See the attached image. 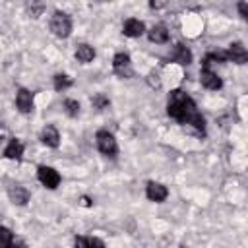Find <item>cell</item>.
Returning a JSON list of instances; mask_svg holds the SVG:
<instances>
[{"label":"cell","instance_id":"obj_16","mask_svg":"<svg viewBox=\"0 0 248 248\" xmlns=\"http://www.w3.org/2000/svg\"><path fill=\"white\" fill-rule=\"evenodd\" d=\"M76 58H78V62H81V64H89V62L95 58V48H93L91 45H87V43H79V45L76 46Z\"/></svg>","mask_w":248,"mask_h":248},{"label":"cell","instance_id":"obj_26","mask_svg":"<svg viewBox=\"0 0 248 248\" xmlns=\"http://www.w3.org/2000/svg\"><path fill=\"white\" fill-rule=\"evenodd\" d=\"M182 248H186V246H182Z\"/></svg>","mask_w":248,"mask_h":248},{"label":"cell","instance_id":"obj_25","mask_svg":"<svg viewBox=\"0 0 248 248\" xmlns=\"http://www.w3.org/2000/svg\"><path fill=\"white\" fill-rule=\"evenodd\" d=\"M149 6H151V8H163V6H165V2H151Z\"/></svg>","mask_w":248,"mask_h":248},{"label":"cell","instance_id":"obj_1","mask_svg":"<svg viewBox=\"0 0 248 248\" xmlns=\"http://www.w3.org/2000/svg\"><path fill=\"white\" fill-rule=\"evenodd\" d=\"M167 114L180 126H190L200 138L205 136V118L198 110L196 101L182 89H172L167 97Z\"/></svg>","mask_w":248,"mask_h":248},{"label":"cell","instance_id":"obj_19","mask_svg":"<svg viewBox=\"0 0 248 248\" xmlns=\"http://www.w3.org/2000/svg\"><path fill=\"white\" fill-rule=\"evenodd\" d=\"M72 83H74L72 78L66 76V74H56V76L52 78V85H54L56 91H66V89L72 87Z\"/></svg>","mask_w":248,"mask_h":248},{"label":"cell","instance_id":"obj_23","mask_svg":"<svg viewBox=\"0 0 248 248\" xmlns=\"http://www.w3.org/2000/svg\"><path fill=\"white\" fill-rule=\"evenodd\" d=\"M147 83L151 85V87H161V79H159V72H149L147 74Z\"/></svg>","mask_w":248,"mask_h":248},{"label":"cell","instance_id":"obj_12","mask_svg":"<svg viewBox=\"0 0 248 248\" xmlns=\"http://www.w3.org/2000/svg\"><path fill=\"white\" fill-rule=\"evenodd\" d=\"M122 33L126 37H130V39H136V37H141L145 33V25L138 17H128L124 21V25H122Z\"/></svg>","mask_w":248,"mask_h":248},{"label":"cell","instance_id":"obj_9","mask_svg":"<svg viewBox=\"0 0 248 248\" xmlns=\"http://www.w3.org/2000/svg\"><path fill=\"white\" fill-rule=\"evenodd\" d=\"M16 107L19 112L23 114H29L33 112V107H35V101H33V93L25 87H19L17 93H16Z\"/></svg>","mask_w":248,"mask_h":248},{"label":"cell","instance_id":"obj_6","mask_svg":"<svg viewBox=\"0 0 248 248\" xmlns=\"http://www.w3.org/2000/svg\"><path fill=\"white\" fill-rule=\"evenodd\" d=\"M200 81H202V85H203L205 89H209V91H217V89L223 87V79L211 70L209 64H202V70H200Z\"/></svg>","mask_w":248,"mask_h":248},{"label":"cell","instance_id":"obj_2","mask_svg":"<svg viewBox=\"0 0 248 248\" xmlns=\"http://www.w3.org/2000/svg\"><path fill=\"white\" fill-rule=\"evenodd\" d=\"M95 143H97V149H99L105 157L116 159V155H118V143H116L112 132H108L107 128L97 130V132H95Z\"/></svg>","mask_w":248,"mask_h":248},{"label":"cell","instance_id":"obj_24","mask_svg":"<svg viewBox=\"0 0 248 248\" xmlns=\"http://www.w3.org/2000/svg\"><path fill=\"white\" fill-rule=\"evenodd\" d=\"M236 10H238V16H240L244 21H248V2H238V4H236Z\"/></svg>","mask_w":248,"mask_h":248},{"label":"cell","instance_id":"obj_8","mask_svg":"<svg viewBox=\"0 0 248 248\" xmlns=\"http://www.w3.org/2000/svg\"><path fill=\"white\" fill-rule=\"evenodd\" d=\"M165 60H169V62H176V64H182V66H188V64H192V50H190L186 45L176 43Z\"/></svg>","mask_w":248,"mask_h":248},{"label":"cell","instance_id":"obj_10","mask_svg":"<svg viewBox=\"0 0 248 248\" xmlns=\"http://www.w3.org/2000/svg\"><path fill=\"white\" fill-rule=\"evenodd\" d=\"M227 56H229V62H234V64H240V66L242 64H248V48L242 43H238V41H234V43L229 45Z\"/></svg>","mask_w":248,"mask_h":248},{"label":"cell","instance_id":"obj_4","mask_svg":"<svg viewBox=\"0 0 248 248\" xmlns=\"http://www.w3.org/2000/svg\"><path fill=\"white\" fill-rule=\"evenodd\" d=\"M112 72L122 78V79H130L134 78V68H132V58L128 52H116L112 58Z\"/></svg>","mask_w":248,"mask_h":248},{"label":"cell","instance_id":"obj_11","mask_svg":"<svg viewBox=\"0 0 248 248\" xmlns=\"http://www.w3.org/2000/svg\"><path fill=\"white\" fill-rule=\"evenodd\" d=\"M39 140H41V143H43V145L56 149V147L60 145V134H58V128H56V126H52V124H46V126L41 130Z\"/></svg>","mask_w":248,"mask_h":248},{"label":"cell","instance_id":"obj_14","mask_svg":"<svg viewBox=\"0 0 248 248\" xmlns=\"http://www.w3.org/2000/svg\"><path fill=\"white\" fill-rule=\"evenodd\" d=\"M147 39H149L151 43H155V45H165V43H169L170 33H169V29H167L165 23H157V25H153V27L147 31Z\"/></svg>","mask_w":248,"mask_h":248},{"label":"cell","instance_id":"obj_20","mask_svg":"<svg viewBox=\"0 0 248 248\" xmlns=\"http://www.w3.org/2000/svg\"><path fill=\"white\" fill-rule=\"evenodd\" d=\"M91 105H93V108H97V110H105V108H108L110 101H108V97H107L105 93H95V95L91 97Z\"/></svg>","mask_w":248,"mask_h":248},{"label":"cell","instance_id":"obj_17","mask_svg":"<svg viewBox=\"0 0 248 248\" xmlns=\"http://www.w3.org/2000/svg\"><path fill=\"white\" fill-rule=\"evenodd\" d=\"M74 248H105V242L99 236H76Z\"/></svg>","mask_w":248,"mask_h":248},{"label":"cell","instance_id":"obj_18","mask_svg":"<svg viewBox=\"0 0 248 248\" xmlns=\"http://www.w3.org/2000/svg\"><path fill=\"white\" fill-rule=\"evenodd\" d=\"M213 62H219V64H223V62H229L227 50H221V48H213V50L205 52V56L202 58V64H209V66H211Z\"/></svg>","mask_w":248,"mask_h":248},{"label":"cell","instance_id":"obj_13","mask_svg":"<svg viewBox=\"0 0 248 248\" xmlns=\"http://www.w3.org/2000/svg\"><path fill=\"white\" fill-rule=\"evenodd\" d=\"M23 151H25L23 141L17 140V138H12V140L6 143V147H4V157H6V159H12V161H21Z\"/></svg>","mask_w":248,"mask_h":248},{"label":"cell","instance_id":"obj_15","mask_svg":"<svg viewBox=\"0 0 248 248\" xmlns=\"http://www.w3.org/2000/svg\"><path fill=\"white\" fill-rule=\"evenodd\" d=\"M8 196H10V200H12L16 205H25V203L29 202V198H31L29 190H27L25 186H21V184H12V186L8 188Z\"/></svg>","mask_w":248,"mask_h":248},{"label":"cell","instance_id":"obj_5","mask_svg":"<svg viewBox=\"0 0 248 248\" xmlns=\"http://www.w3.org/2000/svg\"><path fill=\"white\" fill-rule=\"evenodd\" d=\"M37 180H39L45 188L54 190V188H58L62 176H60V172H58L56 169H52V167H48V165H39V167H37Z\"/></svg>","mask_w":248,"mask_h":248},{"label":"cell","instance_id":"obj_22","mask_svg":"<svg viewBox=\"0 0 248 248\" xmlns=\"http://www.w3.org/2000/svg\"><path fill=\"white\" fill-rule=\"evenodd\" d=\"M64 110L70 118H76L79 114V103L76 99H64Z\"/></svg>","mask_w":248,"mask_h":248},{"label":"cell","instance_id":"obj_7","mask_svg":"<svg viewBox=\"0 0 248 248\" xmlns=\"http://www.w3.org/2000/svg\"><path fill=\"white\" fill-rule=\"evenodd\" d=\"M145 198L149 202H155V203H163L167 198H169V188L161 182H155V180H149L145 184Z\"/></svg>","mask_w":248,"mask_h":248},{"label":"cell","instance_id":"obj_3","mask_svg":"<svg viewBox=\"0 0 248 248\" xmlns=\"http://www.w3.org/2000/svg\"><path fill=\"white\" fill-rule=\"evenodd\" d=\"M50 31L58 37V39H66L72 33V17L66 12L56 10L50 17Z\"/></svg>","mask_w":248,"mask_h":248},{"label":"cell","instance_id":"obj_21","mask_svg":"<svg viewBox=\"0 0 248 248\" xmlns=\"http://www.w3.org/2000/svg\"><path fill=\"white\" fill-rule=\"evenodd\" d=\"M16 236L8 227H0V248H10L14 244Z\"/></svg>","mask_w":248,"mask_h":248}]
</instances>
